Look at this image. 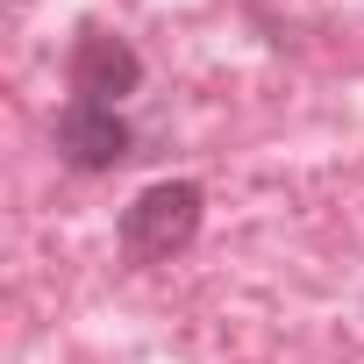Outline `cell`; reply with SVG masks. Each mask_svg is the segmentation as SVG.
<instances>
[{
    "label": "cell",
    "instance_id": "3957f363",
    "mask_svg": "<svg viewBox=\"0 0 364 364\" xmlns=\"http://www.w3.org/2000/svg\"><path fill=\"white\" fill-rule=\"evenodd\" d=\"M65 79H72V100H100V107H122L136 86H143V50L114 29H86L65 58Z\"/></svg>",
    "mask_w": 364,
    "mask_h": 364
},
{
    "label": "cell",
    "instance_id": "7a4b0ae2",
    "mask_svg": "<svg viewBox=\"0 0 364 364\" xmlns=\"http://www.w3.org/2000/svg\"><path fill=\"white\" fill-rule=\"evenodd\" d=\"M50 143L86 178H100V171H114V164L136 157V129L122 122V107H100V100H65L58 122H50Z\"/></svg>",
    "mask_w": 364,
    "mask_h": 364
},
{
    "label": "cell",
    "instance_id": "6da1fadb",
    "mask_svg": "<svg viewBox=\"0 0 364 364\" xmlns=\"http://www.w3.org/2000/svg\"><path fill=\"white\" fill-rule=\"evenodd\" d=\"M200 215H208V193L193 178H157L122 208V250L136 264H164L200 236Z\"/></svg>",
    "mask_w": 364,
    "mask_h": 364
}]
</instances>
